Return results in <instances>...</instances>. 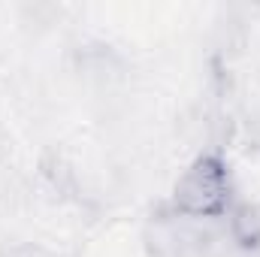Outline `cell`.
Segmentation results:
<instances>
[{"label": "cell", "mask_w": 260, "mask_h": 257, "mask_svg": "<svg viewBox=\"0 0 260 257\" xmlns=\"http://www.w3.org/2000/svg\"><path fill=\"white\" fill-rule=\"evenodd\" d=\"M170 206L185 221H224L236 206L230 164L218 151H203L179 173Z\"/></svg>", "instance_id": "cell-1"}]
</instances>
